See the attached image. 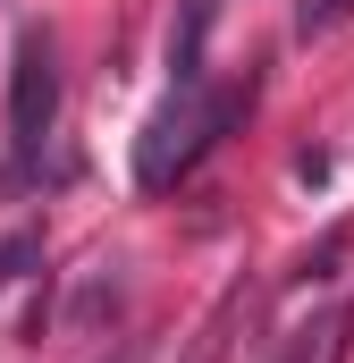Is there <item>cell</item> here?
I'll use <instances>...</instances> for the list:
<instances>
[{"label": "cell", "mask_w": 354, "mask_h": 363, "mask_svg": "<svg viewBox=\"0 0 354 363\" xmlns=\"http://www.w3.org/2000/svg\"><path fill=\"white\" fill-rule=\"evenodd\" d=\"M253 101V85H228V93H211V85H177L161 110H152V127H144V144H135V186H177L228 127H236V110Z\"/></svg>", "instance_id": "cell-1"}, {"label": "cell", "mask_w": 354, "mask_h": 363, "mask_svg": "<svg viewBox=\"0 0 354 363\" xmlns=\"http://www.w3.org/2000/svg\"><path fill=\"white\" fill-rule=\"evenodd\" d=\"M51 118H59V51L34 26V34H17V60H8V186H25L42 169Z\"/></svg>", "instance_id": "cell-2"}, {"label": "cell", "mask_w": 354, "mask_h": 363, "mask_svg": "<svg viewBox=\"0 0 354 363\" xmlns=\"http://www.w3.org/2000/svg\"><path fill=\"white\" fill-rule=\"evenodd\" d=\"M211 9H219V0H185V34H169V77H177V85H202V34H211Z\"/></svg>", "instance_id": "cell-3"}, {"label": "cell", "mask_w": 354, "mask_h": 363, "mask_svg": "<svg viewBox=\"0 0 354 363\" xmlns=\"http://www.w3.org/2000/svg\"><path fill=\"white\" fill-rule=\"evenodd\" d=\"M354 17V0H295V34H338Z\"/></svg>", "instance_id": "cell-4"}, {"label": "cell", "mask_w": 354, "mask_h": 363, "mask_svg": "<svg viewBox=\"0 0 354 363\" xmlns=\"http://www.w3.org/2000/svg\"><path fill=\"white\" fill-rule=\"evenodd\" d=\"M17 262H34V237H17V245H0V287L17 279Z\"/></svg>", "instance_id": "cell-5"}, {"label": "cell", "mask_w": 354, "mask_h": 363, "mask_svg": "<svg viewBox=\"0 0 354 363\" xmlns=\"http://www.w3.org/2000/svg\"><path fill=\"white\" fill-rule=\"evenodd\" d=\"M118 363H127V355H118Z\"/></svg>", "instance_id": "cell-6"}]
</instances>
